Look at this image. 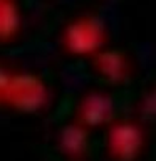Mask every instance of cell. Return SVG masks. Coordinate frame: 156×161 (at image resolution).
<instances>
[{
  "instance_id": "cell-3",
  "label": "cell",
  "mask_w": 156,
  "mask_h": 161,
  "mask_svg": "<svg viewBox=\"0 0 156 161\" xmlns=\"http://www.w3.org/2000/svg\"><path fill=\"white\" fill-rule=\"evenodd\" d=\"M146 144V131L139 121L118 119L109 124L108 153L114 161H136Z\"/></svg>"
},
{
  "instance_id": "cell-6",
  "label": "cell",
  "mask_w": 156,
  "mask_h": 161,
  "mask_svg": "<svg viewBox=\"0 0 156 161\" xmlns=\"http://www.w3.org/2000/svg\"><path fill=\"white\" fill-rule=\"evenodd\" d=\"M59 148L69 158H81L89 148V129L77 121L65 124L59 131Z\"/></svg>"
},
{
  "instance_id": "cell-8",
  "label": "cell",
  "mask_w": 156,
  "mask_h": 161,
  "mask_svg": "<svg viewBox=\"0 0 156 161\" xmlns=\"http://www.w3.org/2000/svg\"><path fill=\"white\" fill-rule=\"evenodd\" d=\"M139 118L144 121H156V86L146 91L138 104Z\"/></svg>"
},
{
  "instance_id": "cell-2",
  "label": "cell",
  "mask_w": 156,
  "mask_h": 161,
  "mask_svg": "<svg viewBox=\"0 0 156 161\" xmlns=\"http://www.w3.org/2000/svg\"><path fill=\"white\" fill-rule=\"evenodd\" d=\"M49 87L42 77L32 72L12 74L8 80L5 104L19 113L34 114L49 104Z\"/></svg>"
},
{
  "instance_id": "cell-4",
  "label": "cell",
  "mask_w": 156,
  "mask_h": 161,
  "mask_svg": "<svg viewBox=\"0 0 156 161\" xmlns=\"http://www.w3.org/2000/svg\"><path fill=\"white\" fill-rule=\"evenodd\" d=\"M116 106L113 96L106 91H89L81 97L77 104V123L86 128H98L111 124L114 119Z\"/></svg>"
},
{
  "instance_id": "cell-5",
  "label": "cell",
  "mask_w": 156,
  "mask_h": 161,
  "mask_svg": "<svg viewBox=\"0 0 156 161\" xmlns=\"http://www.w3.org/2000/svg\"><path fill=\"white\" fill-rule=\"evenodd\" d=\"M94 70L103 80L111 86L126 84L133 72L128 54L119 49H103L92 55Z\"/></svg>"
},
{
  "instance_id": "cell-7",
  "label": "cell",
  "mask_w": 156,
  "mask_h": 161,
  "mask_svg": "<svg viewBox=\"0 0 156 161\" xmlns=\"http://www.w3.org/2000/svg\"><path fill=\"white\" fill-rule=\"evenodd\" d=\"M22 14L17 0H0V42L12 40L20 32Z\"/></svg>"
},
{
  "instance_id": "cell-1",
  "label": "cell",
  "mask_w": 156,
  "mask_h": 161,
  "mask_svg": "<svg viewBox=\"0 0 156 161\" xmlns=\"http://www.w3.org/2000/svg\"><path fill=\"white\" fill-rule=\"evenodd\" d=\"M108 42L104 20L96 14H82L65 25L62 44L74 55H94Z\"/></svg>"
},
{
  "instance_id": "cell-9",
  "label": "cell",
  "mask_w": 156,
  "mask_h": 161,
  "mask_svg": "<svg viewBox=\"0 0 156 161\" xmlns=\"http://www.w3.org/2000/svg\"><path fill=\"white\" fill-rule=\"evenodd\" d=\"M10 75H12V74L0 67V106L5 104V94H7V87H8Z\"/></svg>"
}]
</instances>
